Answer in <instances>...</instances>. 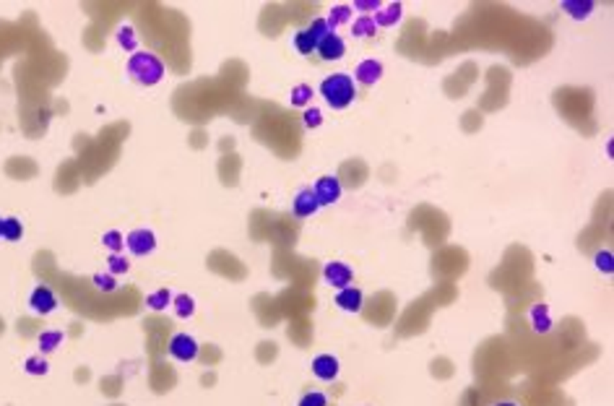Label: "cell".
<instances>
[{
	"label": "cell",
	"instance_id": "cell-1",
	"mask_svg": "<svg viewBox=\"0 0 614 406\" xmlns=\"http://www.w3.org/2000/svg\"><path fill=\"white\" fill-rule=\"evenodd\" d=\"M318 94L326 99V105L331 109H346L357 96L354 78L349 73H331L320 81Z\"/></svg>",
	"mask_w": 614,
	"mask_h": 406
},
{
	"label": "cell",
	"instance_id": "cell-2",
	"mask_svg": "<svg viewBox=\"0 0 614 406\" xmlns=\"http://www.w3.org/2000/svg\"><path fill=\"white\" fill-rule=\"evenodd\" d=\"M128 76L136 81L138 86H156L162 78H165V63L159 55L154 52H133L128 58V65H125Z\"/></svg>",
	"mask_w": 614,
	"mask_h": 406
},
{
	"label": "cell",
	"instance_id": "cell-3",
	"mask_svg": "<svg viewBox=\"0 0 614 406\" xmlns=\"http://www.w3.org/2000/svg\"><path fill=\"white\" fill-rule=\"evenodd\" d=\"M167 352H169V357L182 362V365H190V362H195L198 354H201V344L195 341V336L185 334V331H180L169 339V344H167Z\"/></svg>",
	"mask_w": 614,
	"mask_h": 406
},
{
	"label": "cell",
	"instance_id": "cell-4",
	"mask_svg": "<svg viewBox=\"0 0 614 406\" xmlns=\"http://www.w3.org/2000/svg\"><path fill=\"white\" fill-rule=\"evenodd\" d=\"M125 248H128L130 255H136V258L151 255V253L156 250V235H154V229H146V227L130 229L128 235H125Z\"/></svg>",
	"mask_w": 614,
	"mask_h": 406
},
{
	"label": "cell",
	"instance_id": "cell-5",
	"mask_svg": "<svg viewBox=\"0 0 614 406\" xmlns=\"http://www.w3.org/2000/svg\"><path fill=\"white\" fill-rule=\"evenodd\" d=\"M323 281L339 292V289H346L354 284V271H352V266H346L343 261H331L323 266Z\"/></svg>",
	"mask_w": 614,
	"mask_h": 406
},
{
	"label": "cell",
	"instance_id": "cell-6",
	"mask_svg": "<svg viewBox=\"0 0 614 406\" xmlns=\"http://www.w3.org/2000/svg\"><path fill=\"white\" fill-rule=\"evenodd\" d=\"M313 193H315V198H318L320 206H333V203L341 201L343 185H341V180H339V178H333V175H323V178L315 180Z\"/></svg>",
	"mask_w": 614,
	"mask_h": 406
},
{
	"label": "cell",
	"instance_id": "cell-7",
	"mask_svg": "<svg viewBox=\"0 0 614 406\" xmlns=\"http://www.w3.org/2000/svg\"><path fill=\"white\" fill-rule=\"evenodd\" d=\"M29 308L32 312L36 315H50V312L58 310V295H55V289L47 287V284H39V287L32 289V295H29Z\"/></svg>",
	"mask_w": 614,
	"mask_h": 406
},
{
	"label": "cell",
	"instance_id": "cell-8",
	"mask_svg": "<svg viewBox=\"0 0 614 406\" xmlns=\"http://www.w3.org/2000/svg\"><path fill=\"white\" fill-rule=\"evenodd\" d=\"M333 302H336L339 310L352 312V315H354V312H362V308H365V292L352 284V287H346V289H339Z\"/></svg>",
	"mask_w": 614,
	"mask_h": 406
},
{
	"label": "cell",
	"instance_id": "cell-9",
	"mask_svg": "<svg viewBox=\"0 0 614 406\" xmlns=\"http://www.w3.org/2000/svg\"><path fill=\"white\" fill-rule=\"evenodd\" d=\"M313 375L323 383H331L339 378V372H341V362L339 357H333V354H318V357L313 359Z\"/></svg>",
	"mask_w": 614,
	"mask_h": 406
},
{
	"label": "cell",
	"instance_id": "cell-10",
	"mask_svg": "<svg viewBox=\"0 0 614 406\" xmlns=\"http://www.w3.org/2000/svg\"><path fill=\"white\" fill-rule=\"evenodd\" d=\"M320 203L315 198V193L313 188H302V191H297V195L292 198V214L297 219H310L313 214H318Z\"/></svg>",
	"mask_w": 614,
	"mask_h": 406
},
{
	"label": "cell",
	"instance_id": "cell-11",
	"mask_svg": "<svg viewBox=\"0 0 614 406\" xmlns=\"http://www.w3.org/2000/svg\"><path fill=\"white\" fill-rule=\"evenodd\" d=\"M383 78V63L375 58H367L362 63H357L354 68V81L362 86H375Z\"/></svg>",
	"mask_w": 614,
	"mask_h": 406
},
{
	"label": "cell",
	"instance_id": "cell-12",
	"mask_svg": "<svg viewBox=\"0 0 614 406\" xmlns=\"http://www.w3.org/2000/svg\"><path fill=\"white\" fill-rule=\"evenodd\" d=\"M315 52H318L326 63H336V60H341L343 55H346V42H343L341 34H336V32H333V34H328L326 39H320Z\"/></svg>",
	"mask_w": 614,
	"mask_h": 406
},
{
	"label": "cell",
	"instance_id": "cell-13",
	"mask_svg": "<svg viewBox=\"0 0 614 406\" xmlns=\"http://www.w3.org/2000/svg\"><path fill=\"white\" fill-rule=\"evenodd\" d=\"M529 321H531V328L536 334H549L552 331V312H549V305L544 302H536L531 310H529Z\"/></svg>",
	"mask_w": 614,
	"mask_h": 406
},
{
	"label": "cell",
	"instance_id": "cell-14",
	"mask_svg": "<svg viewBox=\"0 0 614 406\" xmlns=\"http://www.w3.org/2000/svg\"><path fill=\"white\" fill-rule=\"evenodd\" d=\"M372 19H375L378 29H393V26L403 19V6L401 3H388V6H383Z\"/></svg>",
	"mask_w": 614,
	"mask_h": 406
},
{
	"label": "cell",
	"instance_id": "cell-15",
	"mask_svg": "<svg viewBox=\"0 0 614 406\" xmlns=\"http://www.w3.org/2000/svg\"><path fill=\"white\" fill-rule=\"evenodd\" d=\"M560 8H562L570 19L583 21V19H589L591 13H593L596 3H593V0H562V3H560Z\"/></svg>",
	"mask_w": 614,
	"mask_h": 406
},
{
	"label": "cell",
	"instance_id": "cell-16",
	"mask_svg": "<svg viewBox=\"0 0 614 406\" xmlns=\"http://www.w3.org/2000/svg\"><path fill=\"white\" fill-rule=\"evenodd\" d=\"M63 331H58V328H45L42 334L36 336V349H39V354H52L55 349L63 344Z\"/></svg>",
	"mask_w": 614,
	"mask_h": 406
},
{
	"label": "cell",
	"instance_id": "cell-17",
	"mask_svg": "<svg viewBox=\"0 0 614 406\" xmlns=\"http://www.w3.org/2000/svg\"><path fill=\"white\" fill-rule=\"evenodd\" d=\"M172 299H175V295H172L167 287L154 289V292L146 295V308L154 312H165L167 308H172Z\"/></svg>",
	"mask_w": 614,
	"mask_h": 406
},
{
	"label": "cell",
	"instance_id": "cell-18",
	"mask_svg": "<svg viewBox=\"0 0 614 406\" xmlns=\"http://www.w3.org/2000/svg\"><path fill=\"white\" fill-rule=\"evenodd\" d=\"M172 310H175V315H178L180 321H188V318H193L195 315V297L193 295H175V299H172Z\"/></svg>",
	"mask_w": 614,
	"mask_h": 406
},
{
	"label": "cell",
	"instance_id": "cell-19",
	"mask_svg": "<svg viewBox=\"0 0 614 406\" xmlns=\"http://www.w3.org/2000/svg\"><path fill=\"white\" fill-rule=\"evenodd\" d=\"M0 239H6V242H19V239H24V224H21V219L6 216V219H3V229H0Z\"/></svg>",
	"mask_w": 614,
	"mask_h": 406
},
{
	"label": "cell",
	"instance_id": "cell-20",
	"mask_svg": "<svg viewBox=\"0 0 614 406\" xmlns=\"http://www.w3.org/2000/svg\"><path fill=\"white\" fill-rule=\"evenodd\" d=\"M289 105H292V107H299V109L310 107V105H313V86L310 84L292 86V92H289Z\"/></svg>",
	"mask_w": 614,
	"mask_h": 406
},
{
	"label": "cell",
	"instance_id": "cell-21",
	"mask_svg": "<svg viewBox=\"0 0 614 406\" xmlns=\"http://www.w3.org/2000/svg\"><path fill=\"white\" fill-rule=\"evenodd\" d=\"M352 13H354V11H352V6H349V3H339V6H333L331 11H328L326 21H328V26L336 32L341 24H349V21H352Z\"/></svg>",
	"mask_w": 614,
	"mask_h": 406
},
{
	"label": "cell",
	"instance_id": "cell-22",
	"mask_svg": "<svg viewBox=\"0 0 614 406\" xmlns=\"http://www.w3.org/2000/svg\"><path fill=\"white\" fill-rule=\"evenodd\" d=\"M378 34V24L372 16H359L354 24H352V36L354 39H367V36Z\"/></svg>",
	"mask_w": 614,
	"mask_h": 406
},
{
	"label": "cell",
	"instance_id": "cell-23",
	"mask_svg": "<svg viewBox=\"0 0 614 406\" xmlns=\"http://www.w3.org/2000/svg\"><path fill=\"white\" fill-rule=\"evenodd\" d=\"M115 39H118V45L125 50V52H136V47H138V36H136V29H133L130 24L118 26Z\"/></svg>",
	"mask_w": 614,
	"mask_h": 406
},
{
	"label": "cell",
	"instance_id": "cell-24",
	"mask_svg": "<svg viewBox=\"0 0 614 406\" xmlns=\"http://www.w3.org/2000/svg\"><path fill=\"white\" fill-rule=\"evenodd\" d=\"M92 284H94L99 292H105V295H112V292H118L120 287V281H118V276H112L109 271H96L94 276H92Z\"/></svg>",
	"mask_w": 614,
	"mask_h": 406
},
{
	"label": "cell",
	"instance_id": "cell-25",
	"mask_svg": "<svg viewBox=\"0 0 614 406\" xmlns=\"http://www.w3.org/2000/svg\"><path fill=\"white\" fill-rule=\"evenodd\" d=\"M24 372L26 375H34V378H42L50 372V362L45 359V354H34L24 362Z\"/></svg>",
	"mask_w": 614,
	"mask_h": 406
},
{
	"label": "cell",
	"instance_id": "cell-26",
	"mask_svg": "<svg viewBox=\"0 0 614 406\" xmlns=\"http://www.w3.org/2000/svg\"><path fill=\"white\" fill-rule=\"evenodd\" d=\"M292 45H295V50L299 52V55H313V52L318 50V42L307 34L305 29H299V32H297L295 39H292Z\"/></svg>",
	"mask_w": 614,
	"mask_h": 406
},
{
	"label": "cell",
	"instance_id": "cell-27",
	"mask_svg": "<svg viewBox=\"0 0 614 406\" xmlns=\"http://www.w3.org/2000/svg\"><path fill=\"white\" fill-rule=\"evenodd\" d=\"M102 245L109 253H123V248H125V235L120 229H107L105 235H102Z\"/></svg>",
	"mask_w": 614,
	"mask_h": 406
},
{
	"label": "cell",
	"instance_id": "cell-28",
	"mask_svg": "<svg viewBox=\"0 0 614 406\" xmlns=\"http://www.w3.org/2000/svg\"><path fill=\"white\" fill-rule=\"evenodd\" d=\"M107 268H109V274L112 276H125L130 271V261L123 255V253H112V255L107 258Z\"/></svg>",
	"mask_w": 614,
	"mask_h": 406
},
{
	"label": "cell",
	"instance_id": "cell-29",
	"mask_svg": "<svg viewBox=\"0 0 614 406\" xmlns=\"http://www.w3.org/2000/svg\"><path fill=\"white\" fill-rule=\"evenodd\" d=\"M305 32L313 36L315 42H320V39H326L328 34H333V29L328 26V21H326V19H313V21L305 26Z\"/></svg>",
	"mask_w": 614,
	"mask_h": 406
},
{
	"label": "cell",
	"instance_id": "cell-30",
	"mask_svg": "<svg viewBox=\"0 0 614 406\" xmlns=\"http://www.w3.org/2000/svg\"><path fill=\"white\" fill-rule=\"evenodd\" d=\"M593 263H596V268H599L602 274H606V276L614 274V255H612V250H606V248L596 250V255H593Z\"/></svg>",
	"mask_w": 614,
	"mask_h": 406
},
{
	"label": "cell",
	"instance_id": "cell-31",
	"mask_svg": "<svg viewBox=\"0 0 614 406\" xmlns=\"http://www.w3.org/2000/svg\"><path fill=\"white\" fill-rule=\"evenodd\" d=\"M302 125H305L307 131L320 128V125H323V112H320L318 107H307L305 112H302Z\"/></svg>",
	"mask_w": 614,
	"mask_h": 406
},
{
	"label": "cell",
	"instance_id": "cell-32",
	"mask_svg": "<svg viewBox=\"0 0 614 406\" xmlns=\"http://www.w3.org/2000/svg\"><path fill=\"white\" fill-rule=\"evenodd\" d=\"M297 406H328V396L323 394V391H307Z\"/></svg>",
	"mask_w": 614,
	"mask_h": 406
},
{
	"label": "cell",
	"instance_id": "cell-33",
	"mask_svg": "<svg viewBox=\"0 0 614 406\" xmlns=\"http://www.w3.org/2000/svg\"><path fill=\"white\" fill-rule=\"evenodd\" d=\"M380 8H383L380 0H354V3H352V11H362V16H370L372 11L378 13Z\"/></svg>",
	"mask_w": 614,
	"mask_h": 406
},
{
	"label": "cell",
	"instance_id": "cell-34",
	"mask_svg": "<svg viewBox=\"0 0 614 406\" xmlns=\"http://www.w3.org/2000/svg\"><path fill=\"white\" fill-rule=\"evenodd\" d=\"M495 406H518V404H516V401H500V404H495Z\"/></svg>",
	"mask_w": 614,
	"mask_h": 406
},
{
	"label": "cell",
	"instance_id": "cell-35",
	"mask_svg": "<svg viewBox=\"0 0 614 406\" xmlns=\"http://www.w3.org/2000/svg\"><path fill=\"white\" fill-rule=\"evenodd\" d=\"M0 229H3V219H0Z\"/></svg>",
	"mask_w": 614,
	"mask_h": 406
}]
</instances>
